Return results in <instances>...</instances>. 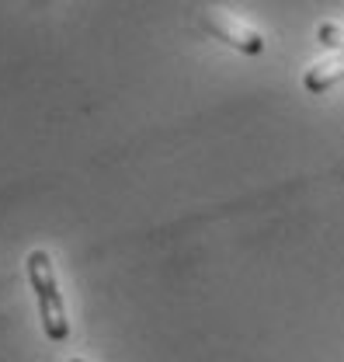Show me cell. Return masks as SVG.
I'll return each mask as SVG.
<instances>
[{"label":"cell","instance_id":"5","mask_svg":"<svg viewBox=\"0 0 344 362\" xmlns=\"http://www.w3.org/2000/svg\"><path fill=\"white\" fill-rule=\"evenodd\" d=\"M70 362H84V359H70Z\"/></svg>","mask_w":344,"mask_h":362},{"label":"cell","instance_id":"2","mask_svg":"<svg viewBox=\"0 0 344 362\" xmlns=\"http://www.w3.org/2000/svg\"><path fill=\"white\" fill-rule=\"evenodd\" d=\"M198 25H202L213 39L226 42L230 49H237V52H244V56H261L264 45H268L258 28H251L247 21H237L233 14L215 11V7H206V11L198 14Z\"/></svg>","mask_w":344,"mask_h":362},{"label":"cell","instance_id":"1","mask_svg":"<svg viewBox=\"0 0 344 362\" xmlns=\"http://www.w3.org/2000/svg\"><path fill=\"white\" fill-rule=\"evenodd\" d=\"M25 272H28V282H32L35 300H39V317H42L45 338L66 341L70 338V320H66V303L59 296V282H56V269H52L49 251H42V247L32 251L25 258Z\"/></svg>","mask_w":344,"mask_h":362},{"label":"cell","instance_id":"3","mask_svg":"<svg viewBox=\"0 0 344 362\" xmlns=\"http://www.w3.org/2000/svg\"><path fill=\"white\" fill-rule=\"evenodd\" d=\"M344 84V52H334L331 59L324 63H313L306 74H302V88L306 94H327L331 88Z\"/></svg>","mask_w":344,"mask_h":362},{"label":"cell","instance_id":"4","mask_svg":"<svg viewBox=\"0 0 344 362\" xmlns=\"http://www.w3.org/2000/svg\"><path fill=\"white\" fill-rule=\"evenodd\" d=\"M316 42L327 45V49H338V52H344V25H334V21L316 25Z\"/></svg>","mask_w":344,"mask_h":362}]
</instances>
